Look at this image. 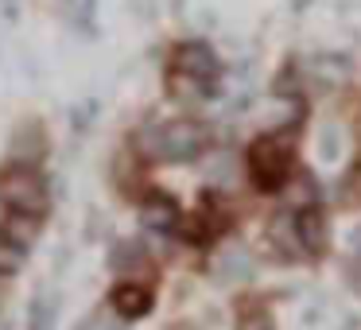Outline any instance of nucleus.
I'll return each instance as SVG.
<instances>
[{"label": "nucleus", "mask_w": 361, "mask_h": 330, "mask_svg": "<svg viewBox=\"0 0 361 330\" xmlns=\"http://www.w3.org/2000/svg\"><path fill=\"white\" fill-rule=\"evenodd\" d=\"M0 206L8 214H16V218H43V210H47V187H43L39 171L35 167H4L0 171Z\"/></svg>", "instance_id": "obj_1"}, {"label": "nucleus", "mask_w": 361, "mask_h": 330, "mask_svg": "<svg viewBox=\"0 0 361 330\" xmlns=\"http://www.w3.org/2000/svg\"><path fill=\"white\" fill-rule=\"evenodd\" d=\"M252 179H257V187L264 190H276L283 187V179L291 175V148L283 140H276V136H264V140L252 148Z\"/></svg>", "instance_id": "obj_2"}, {"label": "nucleus", "mask_w": 361, "mask_h": 330, "mask_svg": "<svg viewBox=\"0 0 361 330\" xmlns=\"http://www.w3.org/2000/svg\"><path fill=\"white\" fill-rule=\"evenodd\" d=\"M113 311H117L121 319H140V314L152 311V291L144 288V283H121V288L113 291Z\"/></svg>", "instance_id": "obj_3"}, {"label": "nucleus", "mask_w": 361, "mask_h": 330, "mask_svg": "<svg viewBox=\"0 0 361 330\" xmlns=\"http://www.w3.org/2000/svg\"><path fill=\"white\" fill-rule=\"evenodd\" d=\"M175 218H179V210H175V202H167V198H148L144 202V221H148L152 229H171Z\"/></svg>", "instance_id": "obj_4"}, {"label": "nucleus", "mask_w": 361, "mask_h": 330, "mask_svg": "<svg viewBox=\"0 0 361 330\" xmlns=\"http://www.w3.org/2000/svg\"><path fill=\"white\" fill-rule=\"evenodd\" d=\"M237 330H272V322H268V311H264L260 303L241 307V322H237Z\"/></svg>", "instance_id": "obj_5"}, {"label": "nucleus", "mask_w": 361, "mask_h": 330, "mask_svg": "<svg viewBox=\"0 0 361 330\" xmlns=\"http://www.w3.org/2000/svg\"><path fill=\"white\" fill-rule=\"evenodd\" d=\"M24 252H27V249H20V245L12 241V237L0 233V272H16L20 260H24Z\"/></svg>", "instance_id": "obj_6"}]
</instances>
